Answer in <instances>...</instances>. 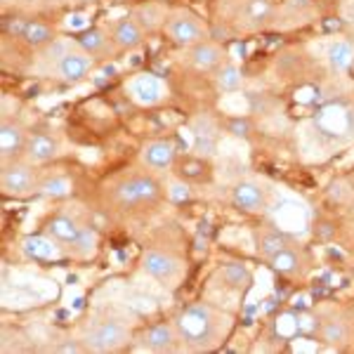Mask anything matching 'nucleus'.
<instances>
[{"label":"nucleus","mask_w":354,"mask_h":354,"mask_svg":"<svg viewBox=\"0 0 354 354\" xmlns=\"http://www.w3.org/2000/svg\"><path fill=\"white\" fill-rule=\"evenodd\" d=\"M21 38H24L26 43H31V45H43V43L55 41V38H53V31H50V26L41 24V21H26Z\"/></svg>","instance_id":"a878e982"},{"label":"nucleus","mask_w":354,"mask_h":354,"mask_svg":"<svg viewBox=\"0 0 354 354\" xmlns=\"http://www.w3.org/2000/svg\"><path fill=\"white\" fill-rule=\"evenodd\" d=\"M133 19L142 26V31H153V28L161 26L165 21V12H163L161 5L147 3V5H140V8L135 10Z\"/></svg>","instance_id":"5701e85b"},{"label":"nucleus","mask_w":354,"mask_h":354,"mask_svg":"<svg viewBox=\"0 0 354 354\" xmlns=\"http://www.w3.org/2000/svg\"><path fill=\"white\" fill-rule=\"evenodd\" d=\"M111 43H113V38H109L104 31H100V28H88L76 41L78 48H83L90 57H109L113 50Z\"/></svg>","instance_id":"4468645a"},{"label":"nucleus","mask_w":354,"mask_h":354,"mask_svg":"<svg viewBox=\"0 0 354 354\" xmlns=\"http://www.w3.org/2000/svg\"><path fill=\"white\" fill-rule=\"evenodd\" d=\"M270 265L279 274H286V277H298V274L302 272V267H305V260H302V255L293 248V243H290L283 250H279L277 255H272Z\"/></svg>","instance_id":"2eb2a0df"},{"label":"nucleus","mask_w":354,"mask_h":354,"mask_svg":"<svg viewBox=\"0 0 354 354\" xmlns=\"http://www.w3.org/2000/svg\"><path fill=\"white\" fill-rule=\"evenodd\" d=\"M57 153V142L50 135L38 133L26 142V156L36 163H45L50 158H55Z\"/></svg>","instance_id":"f3484780"},{"label":"nucleus","mask_w":354,"mask_h":354,"mask_svg":"<svg viewBox=\"0 0 354 354\" xmlns=\"http://www.w3.org/2000/svg\"><path fill=\"white\" fill-rule=\"evenodd\" d=\"M0 187H3V192L10 194V196H26L28 192L36 189V173H33L28 165H21V163L8 165V168L3 170Z\"/></svg>","instance_id":"6e6552de"},{"label":"nucleus","mask_w":354,"mask_h":354,"mask_svg":"<svg viewBox=\"0 0 354 354\" xmlns=\"http://www.w3.org/2000/svg\"><path fill=\"white\" fill-rule=\"evenodd\" d=\"M142 270L151 279L161 281L163 286H173L182 274V262L173 253H165V250H147L145 258H142Z\"/></svg>","instance_id":"20e7f679"},{"label":"nucleus","mask_w":354,"mask_h":354,"mask_svg":"<svg viewBox=\"0 0 354 354\" xmlns=\"http://www.w3.org/2000/svg\"><path fill=\"white\" fill-rule=\"evenodd\" d=\"M286 245H290V239L286 236V232L277 230H265L262 234H258V253L262 258L270 260L272 255H277L279 250H283Z\"/></svg>","instance_id":"6ab92c4d"},{"label":"nucleus","mask_w":354,"mask_h":354,"mask_svg":"<svg viewBox=\"0 0 354 354\" xmlns=\"http://www.w3.org/2000/svg\"><path fill=\"white\" fill-rule=\"evenodd\" d=\"M347 338H350V330H347V326L342 322H326L322 328V340L328 342V345H342V342H347Z\"/></svg>","instance_id":"bb28decb"},{"label":"nucleus","mask_w":354,"mask_h":354,"mask_svg":"<svg viewBox=\"0 0 354 354\" xmlns=\"http://www.w3.org/2000/svg\"><path fill=\"white\" fill-rule=\"evenodd\" d=\"M142 158H145V163L149 165L153 170H165L170 168L175 161V147L173 142L168 140H153L149 145L145 147V151H142Z\"/></svg>","instance_id":"9b49d317"},{"label":"nucleus","mask_w":354,"mask_h":354,"mask_svg":"<svg viewBox=\"0 0 354 354\" xmlns=\"http://www.w3.org/2000/svg\"><path fill=\"white\" fill-rule=\"evenodd\" d=\"M245 15L253 21H265L272 15V0H248L245 3Z\"/></svg>","instance_id":"c85d7f7f"},{"label":"nucleus","mask_w":354,"mask_h":354,"mask_svg":"<svg viewBox=\"0 0 354 354\" xmlns=\"http://www.w3.org/2000/svg\"><path fill=\"white\" fill-rule=\"evenodd\" d=\"M165 28H168V36L173 38L177 45H196L205 41V28L201 24L196 15L192 12H173L165 21Z\"/></svg>","instance_id":"39448f33"},{"label":"nucleus","mask_w":354,"mask_h":354,"mask_svg":"<svg viewBox=\"0 0 354 354\" xmlns=\"http://www.w3.org/2000/svg\"><path fill=\"white\" fill-rule=\"evenodd\" d=\"M95 243H97V236L93 230H88V227H81V234H78V239L73 241V250H76L78 255H90L95 250Z\"/></svg>","instance_id":"c756f323"},{"label":"nucleus","mask_w":354,"mask_h":354,"mask_svg":"<svg viewBox=\"0 0 354 354\" xmlns=\"http://www.w3.org/2000/svg\"><path fill=\"white\" fill-rule=\"evenodd\" d=\"M116 198L123 205H140V203H153L158 198V185L147 175H135L118 185Z\"/></svg>","instance_id":"423d86ee"},{"label":"nucleus","mask_w":354,"mask_h":354,"mask_svg":"<svg viewBox=\"0 0 354 354\" xmlns=\"http://www.w3.org/2000/svg\"><path fill=\"white\" fill-rule=\"evenodd\" d=\"M328 64L335 71H347L354 62V45L350 41H335L328 48Z\"/></svg>","instance_id":"4be33fe9"},{"label":"nucleus","mask_w":354,"mask_h":354,"mask_svg":"<svg viewBox=\"0 0 354 354\" xmlns=\"http://www.w3.org/2000/svg\"><path fill=\"white\" fill-rule=\"evenodd\" d=\"M234 203L245 213H262L267 208V192L255 182H239L234 187Z\"/></svg>","instance_id":"9d476101"},{"label":"nucleus","mask_w":354,"mask_h":354,"mask_svg":"<svg viewBox=\"0 0 354 354\" xmlns=\"http://www.w3.org/2000/svg\"><path fill=\"white\" fill-rule=\"evenodd\" d=\"M215 83H218V88L225 90V93H234V90L241 88L243 76H241V71H239V66L222 64L218 66V73H215Z\"/></svg>","instance_id":"393cba45"},{"label":"nucleus","mask_w":354,"mask_h":354,"mask_svg":"<svg viewBox=\"0 0 354 354\" xmlns=\"http://www.w3.org/2000/svg\"><path fill=\"white\" fill-rule=\"evenodd\" d=\"M55 64H57V73H59L62 81L76 83V81H81V78L88 76L95 62H93V57L85 53L83 48H78V50H68V53L62 57V59L55 62Z\"/></svg>","instance_id":"0eeeda50"},{"label":"nucleus","mask_w":354,"mask_h":354,"mask_svg":"<svg viewBox=\"0 0 354 354\" xmlns=\"http://www.w3.org/2000/svg\"><path fill=\"white\" fill-rule=\"evenodd\" d=\"M24 147V133H21L19 125L15 123H3V130H0V149H3V156L10 158L12 153H17Z\"/></svg>","instance_id":"b1692460"},{"label":"nucleus","mask_w":354,"mask_h":354,"mask_svg":"<svg viewBox=\"0 0 354 354\" xmlns=\"http://www.w3.org/2000/svg\"><path fill=\"white\" fill-rule=\"evenodd\" d=\"M215 123L210 118H196L194 121V135H196V151L201 156H213L215 153Z\"/></svg>","instance_id":"a211bd4d"},{"label":"nucleus","mask_w":354,"mask_h":354,"mask_svg":"<svg viewBox=\"0 0 354 354\" xmlns=\"http://www.w3.org/2000/svg\"><path fill=\"white\" fill-rule=\"evenodd\" d=\"M128 342V328L121 322H97L85 330V345L93 352H116Z\"/></svg>","instance_id":"7ed1b4c3"},{"label":"nucleus","mask_w":354,"mask_h":354,"mask_svg":"<svg viewBox=\"0 0 354 354\" xmlns=\"http://www.w3.org/2000/svg\"><path fill=\"white\" fill-rule=\"evenodd\" d=\"M220 279L225 281L227 288L243 290V288H248V283L253 277H250V270L243 265V262H227V265L220 270Z\"/></svg>","instance_id":"412c9836"},{"label":"nucleus","mask_w":354,"mask_h":354,"mask_svg":"<svg viewBox=\"0 0 354 354\" xmlns=\"http://www.w3.org/2000/svg\"><path fill=\"white\" fill-rule=\"evenodd\" d=\"M48 234L55 239V241L71 245L78 239V234H81V227H78L71 218H66V215H57V218L48 222Z\"/></svg>","instance_id":"aec40b11"},{"label":"nucleus","mask_w":354,"mask_h":354,"mask_svg":"<svg viewBox=\"0 0 354 354\" xmlns=\"http://www.w3.org/2000/svg\"><path fill=\"white\" fill-rule=\"evenodd\" d=\"M26 250L31 255H41V258H53L55 255V248L50 241H43V239H36V241H28L26 243Z\"/></svg>","instance_id":"7c9ffc66"},{"label":"nucleus","mask_w":354,"mask_h":354,"mask_svg":"<svg viewBox=\"0 0 354 354\" xmlns=\"http://www.w3.org/2000/svg\"><path fill=\"white\" fill-rule=\"evenodd\" d=\"M180 333H177L175 324H153V326L145 333V347L151 352H175L177 342H180Z\"/></svg>","instance_id":"1a4fd4ad"},{"label":"nucleus","mask_w":354,"mask_h":354,"mask_svg":"<svg viewBox=\"0 0 354 354\" xmlns=\"http://www.w3.org/2000/svg\"><path fill=\"white\" fill-rule=\"evenodd\" d=\"M128 90H130V95H133V100L140 102V104H153V102L161 100V83L153 76L135 78Z\"/></svg>","instance_id":"dca6fc26"},{"label":"nucleus","mask_w":354,"mask_h":354,"mask_svg":"<svg viewBox=\"0 0 354 354\" xmlns=\"http://www.w3.org/2000/svg\"><path fill=\"white\" fill-rule=\"evenodd\" d=\"M175 326L187 347L196 352H208L222 342L232 326V319L213 310L210 305L196 302V305H189L180 312V317L175 319Z\"/></svg>","instance_id":"f257e3e1"},{"label":"nucleus","mask_w":354,"mask_h":354,"mask_svg":"<svg viewBox=\"0 0 354 354\" xmlns=\"http://www.w3.org/2000/svg\"><path fill=\"white\" fill-rule=\"evenodd\" d=\"M111 38H113V45H116V48L133 50L142 43L145 31H142V26L137 24L133 17H130V19L116 21V26H113V31H111Z\"/></svg>","instance_id":"ddd939ff"},{"label":"nucleus","mask_w":354,"mask_h":354,"mask_svg":"<svg viewBox=\"0 0 354 354\" xmlns=\"http://www.w3.org/2000/svg\"><path fill=\"white\" fill-rule=\"evenodd\" d=\"M248 130H250V125L245 118H234V121L230 123V133L236 135V137H248Z\"/></svg>","instance_id":"2f4dec72"},{"label":"nucleus","mask_w":354,"mask_h":354,"mask_svg":"<svg viewBox=\"0 0 354 354\" xmlns=\"http://www.w3.org/2000/svg\"><path fill=\"white\" fill-rule=\"evenodd\" d=\"M55 352H59V354H81V352H85V347L78 345L76 340H66V342H62V345H57Z\"/></svg>","instance_id":"473e14b6"},{"label":"nucleus","mask_w":354,"mask_h":354,"mask_svg":"<svg viewBox=\"0 0 354 354\" xmlns=\"http://www.w3.org/2000/svg\"><path fill=\"white\" fill-rule=\"evenodd\" d=\"M41 194L43 196H66L71 194V182L66 177H48V180L41 185Z\"/></svg>","instance_id":"cd10ccee"},{"label":"nucleus","mask_w":354,"mask_h":354,"mask_svg":"<svg viewBox=\"0 0 354 354\" xmlns=\"http://www.w3.org/2000/svg\"><path fill=\"white\" fill-rule=\"evenodd\" d=\"M314 125L324 137L330 140H350L354 137V111L347 109L345 104H328L317 111Z\"/></svg>","instance_id":"f03ea898"},{"label":"nucleus","mask_w":354,"mask_h":354,"mask_svg":"<svg viewBox=\"0 0 354 354\" xmlns=\"http://www.w3.org/2000/svg\"><path fill=\"white\" fill-rule=\"evenodd\" d=\"M222 59H225V53H222L220 45L210 43V41H201L196 45H192V64L201 71H210V68L222 66Z\"/></svg>","instance_id":"f8f14e48"}]
</instances>
